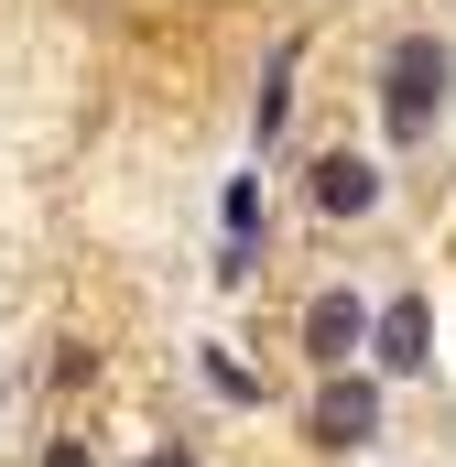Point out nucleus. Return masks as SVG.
Here are the masks:
<instances>
[{"instance_id":"obj_1","label":"nucleus","mask_w":456,"mask_h":467,"mask_svg":"<svg viewBox=\"0 0 456 467\" xmlns=\"http://www.w3.org/2000/svg\"><path fill=\"white\" fill-rule=\"evenodd\" d=\"M446 44L435 33H402L391 44V66H380V119H391V141H424L435 119H446Z\"/></svg>"},{"instance_id":"obj_5","label":"nucleus","mask_w":456,"mask_h":467,"mask_svg":"<svg viewBox=\"0 0 456 467\" xmlns=\"http://www.w3.org/2000/svg\"><path fill=\"white\" fill-rule=\"evenodd\" d=\"M316 207H326V218H369V207H380V163H369V152H326V163H316Z\"/></svg>"},{"instance_id":"obj_6","label":"nucleus","mask_w":456,"mask_h":467,"mask_svg":"<svg viewBox=\"0 0 456 467\" xmlns=\"http://www.w3.org/2000/svg\"><path fill=\"white\" fill-rule=\"evenodd\" d=\"M294 55H305V44H283V55L261 66V109H250V130H261V141H272V130H283V109H294Z\"/></svg>"},{"instance_id":"obj_8","label":"nucleus","mask_w":456,"mask_h":467,"mask_svg":"<svg viewBox=\"0 0 456 467\" xmlns=\"http://www.w3.org/2000/svg\"><path fill=\"white\" fill-rule=\"evenodd\" d=\"M152 467H196V457H185V446H163V457H152Z\"/></svg>"},{"instance_id":"obj_2","label":"nucleus","mask_w":456,"mask_h":467,"mask_svg":"<svg viewBox=\"0 0 456 467\" xmlns=\"http://www.w3.org/2000/svg\"><path fill=\"white\" fill-rule=\"evenodd\" d=\"M305 435H316V446H369V435H380V391H369V380H326V391H316V413H305Z\"/></svg>"},{"instance_id":"obj_7","label":"nucleus","mask_w":456,"mask_h":467,"mask_svg":"<svg viewBox=\"0 0 456 467\" xmlns=\"http://www.w3.org/2000/svg\"><path fill=\"white\" fill-rule=\"evenodd\" d=\"M44 467H98V457H88L77 435H55V446H44Z\"/></svg>"},{"instance_id":"obj_3","label":"nucleus","mask_w":456,"mask_h":467,"mask_svg":"<svg viewBox=\"0 0 456 467\" xmlns=\"http://www.w3.org/2000/svg\"><path fill=\"white\" fill-rule=\"evenodd\" d=\"M347 348H369V305L358 294H316L305 305V358L316 369H347Z\"/></svg>"},{"instance_id":"obj_4","label":"nucleus","mask_w":456,"mask_h":467,"mask_svg":"<svg viewBox=\"0 0 456 467\" xmlns=\"http://www.w3.org/2000/svg\"><path fill=\"white\" fill-rule=\"evenodd\" d=\"M369 348H380V369H424V358H435V316H424V294L380 305V316H369Z\"/></svg>"}]
</instances>
